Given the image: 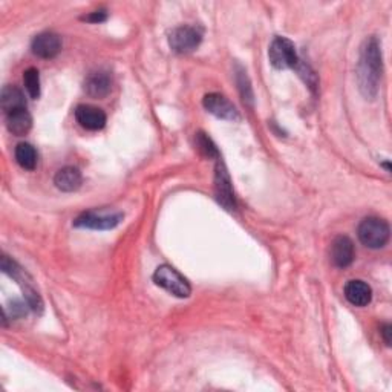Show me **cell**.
Here are the masks:
<instances>
[{
    "label": "cell",
    "instance_id": "obj_1",
    "mask_svg": "<svg viewBox=\"0 0 392 392\" xmlns=\"http://www.w3.org/2000/svg\"><path fill=\"white\" fill-rule=\"evenodd\" d=\"M383 72L381 44L376 36L363 41L357 63V83L359 91L366 100H374L379 93V83Z\"/></svg>",
    "mask_w": 392,
    "mask_h": 392
},
{
    "label": "cell",
    "instance_id": "obj_2",
    "mask_svg": "<svg viewBox=\"0 0 392 392\" xmlns=\"http://www.w3.org/2000/svg\"><path fill=\"white\" fill-rule=\"evenodd\" d=\"M357 236H359L360 242L372 250L383 249L389 241L391 230L389 224L385 219L377 216H370L362 219V223L357 228Z\"/></svg>",
    "mask_w": 392,
    "mask_h": 392
},
{
    "label": "cell",
    "instance_id": "obj_3",
    "mask_svg": "<svg viewBox=\"0 0 392 392\" xmlns=\"http://www.w3.org/2000/svg\"><path fill=\"white\" fill-rule=\"evenodd\" d=\"M153 282L175 297L185 299L192 294V287L180 271L170 266H159L153 273Z\"/></svg>",
    "mask_w": 392,
    "mask_h": 392
},
{
    "label": "cell",
    "instance_id": "obj_4",
    "mask_svg": "<svg viewBox=\"0 0 392 392\" xmlns=\"http://www.w3.org/2000/svg\"><path fill=\"white\" fill-rule=\"evenodd\" d=\"M268 58L270 63L276 67V70H288V67H296L299 63V57H297L296 46L292 40L287 37H276L271 41L268 49Z\"/></svg>",
    "mask_w": 392,
    "mask_h": 392
},
{
    "label": "cell",
    "instance_id": "obj_5",
    "mask_svg": "<svg viewBox=\"0 0 392 392\" xmlns=\"http://www.w3.org/2000/svg\"><path fill=\"white\" fill-rule=\"evenodd\" d=\"M215 198L226 210L232 211L236 209L233 184L232 180H230L228 170L221 158H218L215 167Z\"/></svg>",
    "mask_w": 392,
    "mask_h": 392
},
{
    "label": "cell",
    "instance_id": "obj_6",
    "mask_svg": "<svg viewBox=\"0 0 392 392\" xmlns=\"http://www.w3.org/2000/svg\"><path fill=\"white\" fill-rule=\"evenodd\" d=\"M201 32L193 27H178L169 36V45L176 54H189L201 45Z\"/></svg>",
    "mask_w": 392,
    "mask_h": 392
},
{
    "label": "cell",
    "instance_id": "obj_7",
    "mask_svg": "<svg viewBox=\"0 0 392 392\" xmlns=\"http://www.w3.org/2000/svg\"><path fill=\"white\" fill-rule=\"evenodd\" d=\"M123 221L122 213H96L86 211L74 221L75 227L89 230H112Z\"/></svg>",
    "mask_w": 392,
    "mask_h": 392
},
{
    "label": "cell",
    "instance_id": "obj_8",
    "mask_svg": "<svg viewBox=\"0 0 392 392\" xmlns=\"http://www.w3.org/2000/svg\"><path fill=\"white\" fill-rule=\"evenodd\" d=\"M202 106L207 110V112L221 118V120L235 122L240 118V114H237V110L233 106L232 101L216 92L207 93V96L202 100Z\"/></svg>",
    "mask_w": 392,
    "mask_h": 392
},
{
    "label": "cell",
    "instance_id": "obj_9",
    "mask_svg": "<svg viewBox=\"0 0 392 392\" xmlns=\"http://www.w3.org/2000/svg\"><path fill=\"white\" fill-rule=\"evenodd\" d=\"M75 120L88 131H100L106 126V114L103 109L92 105H80L75 107Z\"/></svg>",
    "mask_w": 392,
    "mask_h": 392
},
{
    "label": "cell",
    "instance_id": "obj_10",
    "mask_svg": "<svg viewBox=\"0 0 392 392\" xmlns=\"http://www.w3.org/2000/svg\"><path fill=\"white\" fill-rule=\"evenodd\" d=\"M31 49L40 58H54L62 51V39L54 32H41L34 37Z\"/></svg>",
    "mask_w": 392,
    "mask_h": 392
},
{
    "label": "cell",
    "instance_id": "obj_11",
    "mask_svg": "<svg viewBox=\"0 0 392 392\" xmlns=\"http://www.w3.org/2000/svg\"><path fill=\"white\" fill-rule=\"evenodd\" d=\"M355 256L354 244L348 236H337L331 244V261L339 268H346L353 263Z\"/></svg>",
    "mask_w": 392,
    "mask_h": 392
},
{
    "label": "cell",
    "instance_id": "obj_12",
    "mask_svg": "<svg viewBox=\"0 0 392 392\" xmlns=\"http://www.w3.org/2000/svg\"><path fill=\"white\" fill-rule=\"evenodd\" d=\"M112 89V77L106 71L91 72L84 80V91L92 98H105Z\"/></svg>",
    "mask_w": 392,
    "mask_h": 392
},
{
    "label": "cell",
    "instance_id": "obj_13",
    "mask_svg": "<svg viewBox=\"0 0 392 392\" xmlns=\"http://www.w3.org/2000/svg\"><path fill=\"white\" fill-rule=\"evenodd\" d=\"M54 184L58 190L71 193L77 192L83 184V176L81 172L77 167L67 166L58 170L54 176Z\"/></svg>",
    "mask_w": 392,
    "mask_h": 392
},
{
    "label": "cell",
    "instance_id": "obj_14",
    "mask_svg": "<svg viewBox=\"0 0 392 392\" xmlns=\"http://www.w3.org/2000/svg\"><path fill=\"white\" fill-rule=\"evenodd\" d=\"M345 297L354 306H366L372 299V289L363 280H349L345 285Z\"/></svg>",
    "mask_w": 392,
    "mask_h": 392
},
{
    "label": "cell",
    "instance_id": "obj_15",
    "mask_svg": "<svg viewBox=\"0 0 392 392\" xmlns=\"http://www.w3.org/2000/svg\"><path fill=\"white\" fill-rule=\"evenodd\" d=\"M6 127L15 136L27 135L32 127V117L27 109L15 110L6 115Z\"/></svg>",
    "mask_w": 392,
    "mask_h": 392
},
{
    "label": "cell",
    "instance_id": "obj_16",
    "mask_svg": "<svg viewBox=\"0 0 392 392\" xmlns=\"http://www.w3.org/2000/svg\"><path fill=\"white\" fill-rule=\"evenodd\" d=\"M0 105L5 110V114L15 112V110L27 109V100H25L23 92L15 86H6L2 89V96H0Z\"/></svg>",
    "mask_w": 392,
    "mask_h": 392
},
{
    "label": "cell",
    "instance_id": "obj_17",
    "mask_svg": "<svg viewBox=\"0 0 392 392\" xmlns=\"http://www.w3.org/2000/svg\"><path fill=\"white\" fill-rule=\"evenodd\" d=\"M14 155H15L17 164H19L22 169H25V170L36 169L39 157H37L36 149H34L30 143L17 144Z\"/></svg>",
    "mask_w": 392,
    "mask_h": 392
},
{
    "label": "cell",
    "instance_id": "obj_18",
    "mask_svg": "<svg viewBox=\"0 0 392 392\" xmlns=\"http://www.w3.org/2000/svg\"><path fill=\"white\" fill-rule=\"evenodd\" d=\"M23 83L30 97L37 100L40 97V75L36 67H30V70L23 72Z\"/></svg>",
    "mask_w": 392,
    "mask_h": 392
},
{
    "label": "cell",
    "instance_id": "obj_19",
    "mask_svg": "<svg viewBox=\"0 0 392 392\" xmlns=\"http://www.w3.org/2000/svg\"><path fill=\"white\" fill-rule=\"evenodd\" d=\"M196 148H198V150L202 153L204 157H207V158H219V152L215 146V143H213L209 136L206 133H202V132H198L196 133Z\"/></svg>",
    "mask_w": 392,
    "mask_h": 392
},
{
    "label": "cell",
    "instance_id": "obj_20",
    "mask_svg": "<svg viewBox=\"0 0 392 392\" xmlns=\"http://www.w3.org/2000/svg\"><path fill=\"white\" fill-rule=\"evenodd\" d=\"M236 81L237 84H240V91H241V96L244 98V101H247V103H253V91H251V86H250V81H249V77H247V72L240 70L237 71V75H236Z\"/></svg>",
    "mask_w": 392,
    "mask_h": 392
},
{
    "label": "cell",
    "instance_id": "obj_21",
    "mask_svg": "<svg viewBox=\"0 0 392 392\" xmlns=\"http://www.w3.org/2000/svg\"><path fill=\"white\" fill-rule=\"evenodd\" d=\"M299 65H301V62H299ZM296 67H297V72L301 74V77H303L305 83L308 84V88L313 89V91H316V86H318L316 74H314L306 65H301V67L299 66H296Z\"/></svg>",
    "mask_w": 392,
    "mask_h": 392
},
{
    "label": "cell",
    "instance_id": "obj_22",
    "mask_svg": "<svg viewBox=\"0 0 392 392\" xmlns=\"http://www.w3.org/2000/svg\"><path fill=\"white\" fill-rule=\"evenodd\" d=\"M107 19V13L105 10H98V11H93L88 15L81 17V20L84 22H89V23H101V22H106Z\"/></svg>",
    "mask_w": 392,
    "mask_h": 392
},
{
    "label": "cell",
    "instance_id": "obj_23",
    "mask_svg": "<svg viewBox=\"0 0 392 392\" xmlns=\"http://www.w3.org/2000/svg\"><path fill=\"white\" fill-rule=\"evenodd\" d=\"M13 305V313H11V318L15 319V318H23V316H27V306H25V303L19 302V301H13L11 302Z\"/></svg>",
    "mask_w": 392,
    "mask_h": 392
},
{
    "label": "cell",
    "instance_id": "obj_24",
    "mask_svg": "<svg viewBox=\"0 0 392 392\" xmlns=\"http://www.w3.org/2000/svg\"><path fill=\"white\" fill-rule=\"evenodd\" d=\"M381 336H383V340H385V344L386 346H391V334H392V327L389 325V323H385V325L381 327Z\"/></svg>",
    "mask_w": 392,
    "mask_h": 392
}]
</instances>
